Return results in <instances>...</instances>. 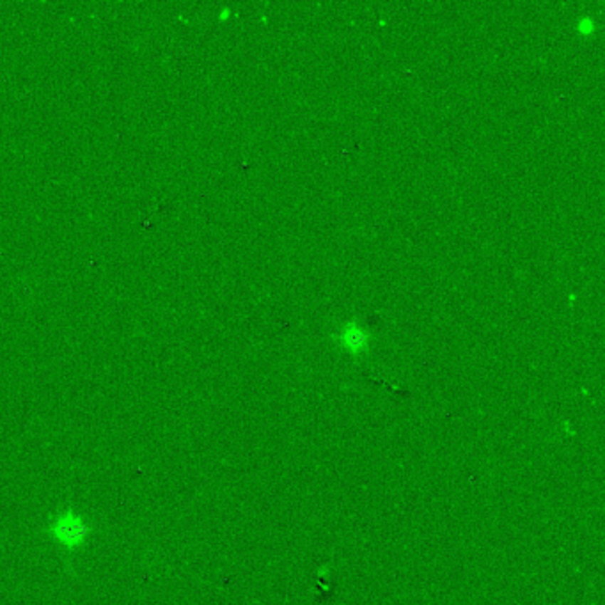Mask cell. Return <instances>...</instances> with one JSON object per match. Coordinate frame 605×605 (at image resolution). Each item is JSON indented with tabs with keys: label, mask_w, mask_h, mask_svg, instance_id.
<instances>
[{
	"label": "cell",
	"mask_w": 605,
	"mask_h": 605,
	"mask_svg": "<svg viewBox=\"0 0 605 605\" xmlns=\"http://www.w3.org/2000/svg\"><path fill=\"white\" fill-rule=\"evenodd\" d=\"M46 532L56 545H60L66 550H78L88 543L93 535V524L75 510L59 511L50 518L46 525Z\"/></svg>",
	"instance_id": "cell-1"
},
{
	"label": "cell",
	"mask_w": 605,
	"mask_h": 605,
	"mask_svg": "<svg viewBox=\"0 0 605 605\" xmlns=\"http://www.w3.org/2000/svg\"><path fill=\"white\" fill-rule=\"evenodd\" d=\"M595 28H596V25H595V18H593V16H582L581 20L577 21V31L582 32V34H586V36L593 34V32H595Z\"/></svg>",
	"instance_id": "cell-3"
},
{
	"label": "cell",
	"mask_w": 605,
	"mask_h": 605,
	"mask_svg": "<svg viewBox=\"0 0 605 605\" xmlns=\"http://www.w3.org/2000/svg\"><path fill=\"white\" fill-rule=\"evenodd\" d=\"M334 341L341 350L350 355H362L371 343V332L359 320H347L334 332Z\"/></svg>",
	"instance_id": "cell-2"
}]
</instances>
